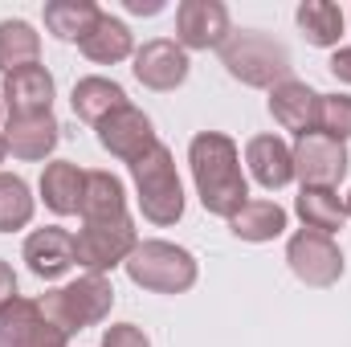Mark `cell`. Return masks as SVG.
<instances>
[{
  "label": "cell",
  "instance_id": "obj_17",
  "mask_svg": "<svg viewBox=\"0 0 351 347\" xmlns=\"http://www.w3.org/2000/svg\"><path fill=\"white\" fill-rule=\"evenodd\" d=\"M245 164H250V172L254 180L262 184V188H286L290 180H294V152H290V143L286 139H278V135H254L250 143H245Z\"/></svg>",
  "mask_w": 351,
  "mask_h": 347
},
{
  "label": "cell",
  "instance_id": "obj_13",
  "mask_svg": "<svg viewBox=\"0 0 351 347\" xmlns=\"http://www.w3.org/2000/svg\"><path fill=\"white\" fill-rule=\"evenodd\" d=\"M53 74L33 62V66H21L12 74H4V86H0V98H4V110L8 115H49L53 106Z\"/></svg>",
  "mask_w": 351,
  "mask_h": 347
},
{
  "label": "cell",
  "instance_id": "obj_32",
  "mask_svg": "<svg viewBox=\"0 0 351 347\" xmlns=\"http://www.w3.org/2000/svg\"><path fill=\"white\" fill-rule=\"evenodd\" d=\"M127 4V12H135V16H156V12H164V0H123Z\"/></svg>",
  "mask_w": 351,
  "mask_h": 347
},
{
  "label": "cell",
  "instance_id": "obj_9",
  "mask_svg": "<svg viewBox=\"0 0 351 347\" xmlns=\"http://www.w3.org/2000/svg\"><path fill=\"white\" fill-rule=\"evenodd\" d=\"M233 37L229 8L221 0H180L176 8V45L188 49H221Z\"/></svg>",
  "mask_w": 351,
  "mask_h": 347
},
{
  "label": "cell",
  "instance_id": "obj_35",
  "mask_svg": "<svg viewBox=\"0 0 351 347\" xmlns=\"http://www.w3.org/2000/svg\"><path fill=\"white\" fill-rule=\"evenodd\" d=\"M0 115H4V98H0Z\"/></svg>",
  "mask_w": 351,
  "mask_h": 347
},
{
  "label": "cell",
  "instance_id": "obj_25",
  "mask_svg": "<svg viewBox=\"0 0 351 347\" xmlns=\"http://www.w3.org/2000/svg\"><path fill=\"white\" fill-rule=\"evenodd\" d=\"M98 16H102V8L94 0H49L45 4V29L58 41H82L98 25Z\"/></svg>",
  "mask_w": 351,
  "mask_h": 347
},
{
  "label": "cell",
  "instance_id": "obj_11",
  "mask_svg": "<svg viewBox=\"0 0 351 347\" xmlns=\"http://www.w3.org/2000/svg\"><path fill=\"white\" fill-rule=\"evenodd\" d=\"M70 339L41 315L33 298H12L0 307V347H66Z\"/></svg>",
  "mask_w": 351,
  "mask_h": 347
},
{
  "label": "cell",
  "instance_id": "obj_27",
  "mask_svg": "<svg viewBox=\"0 0 351 347\" xmlns=\"http://www.w3.org/2000/svg\"><path fill=\"white\" fill-rule=\"evenodd\" d=\"M33 221V192L21 176L0 172V233H16Z\"/></svg>",
  "mask_w": 351,
  "mask_h": 347
},
{
  "label": "cell",
  "instance_id": "obj_7",
  "mask_svg": "<svg viewBox=\"0 0 351 347\" xmlns=\"http://www.w3.org/2000/svg\"><path fill=\"white\" fill-rule=\"evenodd\" d=\"M286 261L298 282L319 286V290H327L343 278V250L335 246V237L315 233V229H298L286 241Z\"/></svg>",
  "mask_w": 351,
  "mask_h": 347
},
{
  "label": "cell",
  "instance_id": "obj_33",
  "mask_svg": "<svg viewBox=\"0 0 351 347\" xmlns=\"http://www.w3.org/2000/svg\"><path fill=\"white\" fill-rule=\"evenodd\" d=\"M4 156H8V143H4V131H0V164H4Z\"/></svg>",
  "mask_w": 351,
  "mask_h": 347
},
{
  "label": "cell",
  "instance_id": "obj_8",
  "mask_svg": "<svg viewBox=\"0 0 351 347\" xmlns=\"http://www.w3.org/2000/svg\"><path fill=\"white\" fill-rule=\"evenodd\" d=\"M290 152H294V176L302 180V188H335L351 168L348 143H339L323 131L302 135Z\"/></svg>",
  "mask_w": 351,
  "mask_h": 347
},
{
  "label": "cell",
  "instance_id": "obj_20",
  "mask_svg": "<svg viewBox=\"0 0 351 347\" xmlns=\"http://www.w3.org/2000/svg\"><path fill=\"white\" fill-rule=\"evenodd\" d=\"M70 106H74V115H78L82 123L98 127L106 115H114V110H123V106H127V90L119 86V82H110V78L90 74V78H78V82H74Z\"/></svg>",
  "mask_w": 351,
  "mask_h": 347
},
{
  "label": "cell",
  "instance_id": "obj_5",
  "mask_svg": "<svg viewBox=\"0 0 351 347\" xmlns=\"http://www.w3.org/2000/svg\"><path fill=\"white\" fill-rule=\"evenodd\" d=\"M123 265H127V278L152 294H184L196 286V274H200L196 258L172 241H139Z\"/></svg>",
  "mask_w": 351,
  "mask_h": 347
},
{
  "label": "cell",
  "instance_id": "obj_30",
  "mask_svg": "<svg viewBox=\"0 0 351 347\" xmlns=\"http://www.w3.org/2000/svg\"><path fill=\"white\" fill-rule=\"evenodd\" d=\"M331 74L351 86V45H339V49L331 53Z\"/></svg>",
  "mask_w": 351,
  "mask_h": 347
},
{
  "label": "cell",
  "instance_id": "obj_10",
  "mask_svg": "<svg viewBox=\"0 0 351 347\" xmlns=\"http://www.w3.org/2000/svg\"><path fill=\"white\" fill-rule=\"evenodd\" d=\"M98 143L114 156V160H123V164H135V160H143L160 139H156V127H152V119L139 110V106H123V110H114V115H106L98 127Z\"/></svg>",
  "mask_w": 351,
  "mask_h": 347
},
{
  "label": "cell",
  "instance_id": "obj_2",
  "mask_svg": "<svg viewBox=\"0 0 351 347\" xmlns=\"http://www.w3.org/2000/svg\"><path fill=\"white\" fill-rule=\"evenodd\" d=\"M37 307H41V315L70 339V335H78V331H86V327H98V323L110 315V307H114V286H110L106 274H82L78 282H66V286H58V290H45V294L37 298Z\"/></svg>",
  "mask_w": 351,
  "mask_h": 347
},
{
  "label": "cell",
  "instance_id": "obj_21",
  "mask_svg": "<svg viewBox=\"0 0 351 347\" xmlns=\"http://www.w3.org/2000/svg\"><path fill=\"white\" fill-rule=\"evenodd\" d=\"M82 225H98V221H119L127 217V192L123 180L110 172H86V188H82Z\"/></svg>",
  "mask_w": 351,
  "mask_h": 347
},
{
  "label": "cell",
  "instance_id": "obj_23",
  "mask_svg": "<svg viewBox=\"0 0 351 347\" xmlns=\"http://www.w3.org/2000/svg\"><path fill=\"white\" fill-rule=\"evenodd\" d=\"M294 21H298L302 37H306L311 45H319V49H339V37H343V29H348L343 8L331 4V0H302L298 12H294Z\"/></svg>",
  "mask_w": 351,
  "mask_h": 347
},
{
  "label": "cell",
  "instance_id": "obj_3",
  "mask_svg": "<svg viewBox=\"0 0 351 347\" xmlns=\"http://www.w3.org/2000/svg\"><path fill=\"white\" fill-rule=\"evenodd\" d=\"M221 66L241 82V86L254 90H274L282 82H290V49L282 41H274L269 33L258 29H241L233 33L225 45H221Z\"/></svg>",
  "mask_w": 351,
  "mask_h": 347
},
{
  "label": "cell",
  "instance_id": "obj_28",
  "mask_svg": "<svg viewBox=\"0 0 351 347\" xmlns=\"http://www.w3.org/2000/svg\"><path fill=\"white\" fill-rule=\"evenodd\" d=\"M319 131L348 143L351 139V94H319Z\"/></svg>",
  "mask_w": 351,
  "mask_h": 347
},
{
  "label": "cell",
  "instance_id": "obj_14",
  "mask_svg": "<svg viewBox=\"0 0 351 347\" xmlns=\"http://www.w3.org/2000/svg\"><path fill=\"white\" fill-rule=\"evenodd\" d=\"M269 115L282 131H294L302 139V135L319 131V90L290 78V82L269 90Z\"/></svg>",
  "mask_w": 351,
  "mask_h": 347
},
{
  "label": "cell",
  "instance_id": "obj_24",
  "mask_svg": "<svg viewBox=\"0 0 351 347\" xmlns=\"http://www.w3.org/2000/svg\"><path fill=\"white\" fill-rule=\"evenodd\" d=\"M294 213L302 217L306 229L327 233V237H335L343 229V221H348V204H343V196L335 188H302L298 200H294Z\"/></svg>",
  "mask_w": 351,
  "mask_h": 347
},
{
  "label": "cell",
  "instance_id": "obj_15",
  "mask_svg": "<svg viewBox=\"0 0 351 347\" xmlns=\"http://www.w3.org/2000/svg\"><path fill=\"white\" fill-rule=\"evenodd\" d=\"M58 139H62V127H58L53 110H49V115H8V123H4V143H8V152H12L16 160H29V164L53 156Z\"/></svg>",
  "mask_w": 351,
  "mask_h": 347
},
{
  "label": "cell",
  "instance_id": "obj_4",
  "mask_svg": "<svg viewBox=\"0 0 351 347\" xmlns=\"http://www.w3.org/2000/svg\"><path fill=\"white\" fill-rule=\"evenodd\" d=\"M131 180H135V192H139V213L168 229L184 217V184H180V172H176V156L156 143L143 160L131 164Z\"/></svg>",
  "mask_w": 351,
  "mask_h": 347
},
{
  "label": "cell",
  "instance_id": "obj_29",
  "mask_svg": "<svg viewBox=\"0 0 351 347\" xmlns=\"http://www.w3.org/2000/svg\"><path fill=\"white\" fill-rule=\"evenodd\" d=\"M102 347H152V339L135 323H114V327L102 331Z\"/></svg>",
  "mask_w": 351,
  "mask_h": 347
},
{
  "label": "cell",
  "instance_id": "obj_26",
  "mask_svg": "<svg viewBox=\"0 0 351 347\" xmlns=\"http://www.w3.org/2000/svg\"><path fill=\"white\" fill-rule=\"evenodd\" d=\"M41 58V33L29 21H0V74L33 66Z\"/></svg>",
  "mask_w": 351,
  "mask_h": 347
},
{
  "label": "cell",
  "instance_id": "obj_19",
  "mask_svg": "<svg viewBox=\"0 0 351 347\" xmlns=\"http://www.w3.org/2000/svg\"><path fill=\"white\" fill-rule=\"evenodd\" d=\"M78 49L86 53L90 62H98V66H119V62L135 58V37H131L127 21H119V16L102 12V16H98V25H94L86 37L78 41Z\"/></svg>",
  "mask_w": 351,
  "mask_h": 347
},
{
  "label": "cell",
  "instance_id": "obj_22",
  "mask_svg": "<svg viewBox=\"0 0 351 347\" xmlns=\"http://www.w3.org/2000/svg\"><path fill=\"white\" fill-rule=\"evenodd\" d=\"M286 221H290V217H286L282 204H274V200H245V204L229 217V229H233V237L262 246V241H274V237L286 233Z\"/></svg>",
  "mask_w": 351,
  "mask_h": 347
},
{
  "label": "cell",
  "instance_id": "obj_16",
  "mask_svg": "<svg viewBox=\"0 0 351 347\" xmlns=\"http://www.w3.org/2000/svg\"><path fill=\"white\" fill-rule=\"evenodd\" d=\"M25 261L41 282H58L70 265H74V233L62 225H45L33 229L25 237Z\"/></svg>",
  "mask_w": 351,
  "mask_h": 347
},
{
  "label": "cell",
  "instance_id": "obj_1",
  "mask_svg": "<svg viewBox=\"0 0 351 347\" xmlns=\"http://www.w3.org/2000/svg\"><path fill=\"white\" fill-rule=\"evenodd\" d=\"M188 164H192L196 196H200L204 213L229 221L250 200V184H245V172H241V152L229 135L200 131L188 143Z\"/></svg>",
  "mask_w": 351,
  "mask_h": 347
},
{
  "label": "cell",
  "instance_id": "obj_18",
  "mask_svg": "<svg viewBox=\"0 0 351 347\" xmlns=\"http://www.w3.org/2000/svg\"><path fill=\"white\" fill-rule=\"evenodd\" d=\"M41 200H45V208L49 213H58V217H74L78 208H82V188H86V172L78 168V164H70V160H53V164H45V172H41Z\"/></svg>",
  "mask_w": 351,
  "mask_h": 347
},
{
  "label": "cell",
  "instance_id": "obj_6",
  "mask_svg": "<svg viewBox=\"0 0 351 347\" xmlns=\"http://www.w3.org/2000/svg\"><path fill=\"white\" fill-rule=\"evenodd\" d=\"M135 246H139V233H135L131 217L82 225L74 237V265H82L86 274H106V270H114L131 258Z\"/></svg>",
  "mask_w": 351,
  "mask_h": 347
},
{
  "label": "cell",
  "instance_id": "obj_34",
  "mask_svg": "<svg viewBox=\"0 0 351 347\" xmlns=\"http://www.w3.org/2000/svg\"><path fill=\"white\" fill-rule=\"evenodd\" d=\"M343 204H348V217H351V196H348V200H343Z\"/></svg>",
  "mask_w": 351,
  "mask_h": 347
},
{
  "label": "cell",
  "instance_id": "obj_31",
  "mask_svg": "<svg viewBox=\"0 0 351 347\" xmlns=\"http://www.w3.org/2000/svg\"><path fill=\"white\" fill-rule=\"evenodd\" d=\"M12 298H16V274H12L8 261H0V307L12 302Z\"/></svg>",
  "mask_w": 351,
  "mask_h": 347
},
{
  "label": "cell",
  "instance_id": "obj_12",
  "mask_svg": "<svg viewBox=\"0 0 351 347\" xmlns=\"http://www.w3.org/2000/svg\"><path fill=\"white\" fill-rule=\"evenodd\" d=\"M131 62H135V66H131V74H135L147 90H160V94L184 86V82H188V70H192L188 53H184L176 41H168V37L143 41V45L135 49V58H131Z\"/></svg>",
  "mask_w": 351,
  "mask_h": 347
}]
</instances>
